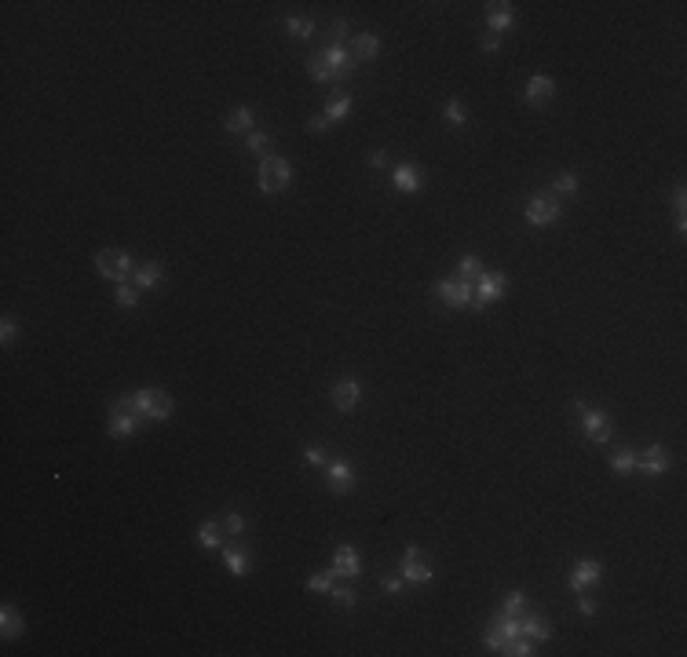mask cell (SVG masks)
<instances>
[{
    "label": "cell",
    "mask_w": 687,
    "mask_h": 657,
    "mask_svg": "<svg viewBox=\"0 0 687 657\" xmlns=\"http://www.w3.org/2000/svg\"><path fill=\"white\" fill-rule=\"evenodd\" d=\"M505 288H508V278L501 274V270H483V274L475 278V296L468 300V307L472 311H486L490 303H498L501 296H505Z\"/></svg>",
    "instance_id": "6da1fadb"
},
{
    "label": "cell",
    "mask_w": 687,
    "mask_h": 657,
    "mask_svg": "<svg viewBox=\"0 0 687 657\" xmlns=\"http://www.w3.org/2000/svg\"><path fill=\"white\" fill-rule=\"evenodd\" d=\"M293 183V168L285 157H263L260 161V190L263 194H282Z\"/></svg>",
    "instance_id": "7a4b0ae2"
},
{
    "label": "cell",
    "mask_w": 687,
    "mask_h": 657,
    "mask_svg": "<svg viewBox=\"0 0 687 657\" xmlns=\"http://www.w3.org/2000/svg\"><path fill=\"white\" fill-rule=\"evenodd\" d=\"M95 270H99L103 278H110V281H132L129 274H132V256L129 252H121V249H103L99 256H95Z\"/></svg>",
    "instance_id": "3957f363"
},
{
    "label": "cell",
    "mask_w": 687,
    "mask_h": 657,
    "mask_svg": "<svg viewBox=\"0 0 687 657\" xmlns=\"http://www.w3.org/2000/svg\"><path fill=\"white\" fill-rule=\"evenodd\" d=\"M512 635H519V614L498 610V614L490 617V628H486V635H483V643H486L490 650H501Z\"/></svg>",
    "instance_id": "277c9868"
},
{
    "label": "cell",
    "mask_w": 687,
    "mask_h": 657,
    "mask_svg": "<svg viewBox=\"0 0 687 657\" xmlns=\"http://www.w3.org/2000/svg\"><path fill=\"white\" fill-rule=\"evenodd\" d=\"M431 573H435L431 555L424 548H417V544H410V548L403 552V577L413 581V584H424V581H431Z\"/></svg>",
    "instance_id": "5b68a950"
},
{
    "label": "cell",
    "mask_w": 687,
    "mask_h": 657,
    "mask_svg": "<svg viewBox=\"0 0 687 657\" xmlns=\"http://www.w3.org/2000/svg\"><path fill=\"white\" fill-rule=\"evenodd\" d=\"M574 409H578V416H581V424H585V435H588V442H607V438H611V416H607L603 409H585L581 402L578 406H574Z\"/></svg>",
    "instance_id": "8992f818"
},
{
    "label": "cell",
    "mask_w": 687,
    "mask_h": 657,
    "mask_svg": "<svg viewBox=\"0 0 687 657\" xmlns=\"http://www.w3.org/2000/svg\"><path fill=\"white\" fill-rule=\"evenodd\" d=\"M559 216H563V205L549 194H537V198H530V205H526V219H530L534 227H549V223H556Z\"/></svg>",
    "instance_id": "52a82bcc"
},
{
    "label": "cell",
    "mask_w": 687,
    "mask_h": 657,
    "mask_svg": "<svg viewBox=\"0 0 687 657\" xmlns=\"http://www.w3.org/2000/svg\"><path fill=\"white\" fill-rule=\"evenodd\" d=\"M106 431H110V438H132L136 431H139V416H136V413H129V409H121V406L114 402V406H110Z\"/></svg>",
    "instance_id": "ba28073f"
},
{
    "label": "cell",
    "mask_w": 687,
    "mask_h": 657,
    "mask_svg": "<svg viewBox=\"0 0 687 657\" xmlns=\"http://www.w3.org/2000/svg\"><path fill=\"white\" fill-rule=\"evenodd\" d=\"M322 62H326V70H329L333 81H340V77H347L351 70H355V59H351V52H347L344 44H329L326 52H322Z\"/></svg>",
    "instance_id": "9c48e42d"
},
{
    "label": "cell",
    "mask_w": 687,
    "mask_h": 657,
    "mask_svg": "<svg viewBox=\"0 0 687 657\" xmlns=\"http://www.w3.org/2000/svg\"><path fill=\"white\" fill-rule=\"evenodd\" d=\"M439 300L446 303V307H468V300H472V285L468 281H461V278H446V281H439Z\"/></svg>",
    "instance_id": "30bf717a"
},
{
    "label": "cell",
    "mask_w": 687,
    "mask_h": 657,
    "mask_svg": "<svg viewBox=\"0 0 687 657\" xmlns=\"http://www.w3.org/2000/svg\"><path fill=\"white\" fill-rule=\"evenodd\" d=\"M600 577H603V570H600L596 559H578V563H574V570H570V588H574V591H585V588L600 584Z\"/></svg>",
    "instance_id": "8fae6325"
},
{
    "label": "cell",
    "mask_w": 687,
    "mask_h": 657,
    "mask_svg": "<svg viewBox=\"0 0 687 657\" xmlns=\"http://www.w3.org/2000/svg\"><path fill=\"white\" fill-rule=\"evenodd\" d=\"M359 394H362V387H359V380H351V376H344V380H337V383H333V391H329V398H333V406H337L340 413H347V409H355V406H359Z\"/></svg>",
    "instance_id": "7c38bea8"
},
{
    "label": "cell",
    "mask_w": 687,
    "mask_h": 657,
    "mask_svg": "<svg viewBox=\"0 0 687 657\" xmlns=\"http://www.w3.org/2000/svg\"><path fill=\"white\" fill-rule=\"evenodd\" d=\"M326 478H329L333 493H351V489H355V468H351L347 460H329Z\"/></svg>",
    "instance_id": "4fadbf2b"
},
{
    "label": "cell",
    "mask_w": 687,
    "mask_h": 657,
    "mask_svg": "<svg viewBox=\"0 0 687 657\" xmlns=\"http://www.w3.org/2000/svg\"><path fill=\"white\" fill-rule=\"evenodd\" d=\"M421 183H424V172L417 165H398L391 172V186L398 190V194H417Z\"/></svg>",
    "instance_id": "5bb4252c"
},
{
    "label": "cell",
    "mask_w": 687,
    "mask_h": 657,
    "mask_svg": "<svg viewBox=\"0 0 687 657\" xmlns=\"http://www.w3.org/2000/svg\"><path fill=\"white\" fill-rule=\"evenodd\" d=\"M333 573H337V577H359L362 573L359 552L351 548V544H340V548L333 552Z\"/></svg>",
    "instance_id": "9a60e30c"
},
{
    "label": "cell",
    "mask_w": 687,
    "mask_h": 657,
    "mask_svg": "<svg viewBox=\"0 0 687 657\" xmlns=\"http://www.w3.org/2000/svg\"><path fill=\"white\" fill-rule=\"evenodd\" d=\"M636 468L647 471V475H665L669 471V453L662 450V445H647L644 457H636Z\"/></svg>",
    "instance_id": "2e32d148"
},
{
    "label": "cell",
    "mask_w": 687,
    "mask_h": 657,
    "mask_svg": "<svg viewBox=\"0 0 687 657\" xmlns=\"http://www.w3.org/2000/svg\"><path fill=\"white\" fill-rule=\"evenodd\" d=\"M223 563H227V570H231L234 577H245V573L252 570L245 544H223Z\"/></svg>",
    "instance_id": "e0dca14e"
},
{
    "label": "cell",
    "mask_w": 687,
    "mask_h": 657,
    "mask_svg": "<svg viewBox=\"0 0 687 657\" xmlns=\"http://www.w3.org/2000/svg\"><path fill=\"white\" fill-rule=\"evenodd\" d=\"M351 59L355 62H366V59H377L380 55V40L373 37V34H359V37H351Z\"/></svg>",
    "instance_id": "ac0fdd59"
},
{
    "label": "cell",
    "mask_w": 687,
    "mask_h": 657,
    "mask_svg": "<svg viewBox=\"0 0 687 657\" xmlns=\"http://www.w3.org/2000/svg\"><path fill=\"white\" fill-rule=\"evenodd\" d=\"M552 95H556L552 77H530V84H526V99H530L534 106H549Z\"/></svg>",
    "instance_id": "d6986e66"
},
{
    "label": "cell",
    "mask_w": 687,
    "mask_h": 657,
    "mask_svg": "<svg viewBox=\"0 0 687 657\" xmlns=\"http://www.w3.org/2000/svg\"><path fill=\"white\" fill-rule=\"evenodd\" d=\"M519 632L526 639H549L552 635V624H549V617H541V614H523L519 617Z\"/></svg>",
    "instance_id": "ffe728a7"
},
{
    "label": "cell",
    "mask_w": 687,
    "mask_h": 657,
    "mask_svg": "<svg viewBox=\"0 0 687 657\" xmlns=\"http://www.w3.org/2000/svg\"><path fill=\"white\" fill-rule=\"evenodd\" d=\"M486 22H490V34H501V29H508L516 22V11H512V4H490L486 8Z\"/></svg>",
    "instance_id": "44dd1931"
},
{
    "label": "cell",
    "mask_w": 687,
    "mask_h": 657,
    "mask_svg": "<svg viewBox=\"0 0 687 657\" xmlns=\"http://www.w3.org/2000/svg\"><path fill=\"white\" fill-rule=\"evenodd\" d=\"M172 398L165 394V391H150V406H147V420H168V416H172Z\"/></svg>",
    "instance_id": "7402d4cb"
},
{
    "label": "cell",
    "mask_w": 687,
    "mask_h": 657,
    "mask_svg": "<svg viewBox=\"0 0 687 657\" xmlns=\"http://www.w3.org/2000/svg\"><path fill=\"white\" fill-rule=\"evenodd\" d=\"M252 124H256V117H252V110L249 106H238V110H231V114H227V121H223V128H227V132H252Z\"/></svg>",
    "instance_id": "603a6c76"
},
{
    "label": "cell",
    "mask_w": 687,
    "mask_h": 657,
    "mask_svg": "<svg viewBox=\"0 0 687 657\" xmlns=\"http://www.w3.org/2000/svg\"><path fill=\"white\" fill-rule=\"evenodd\" d=\"M161 274H165V267H161V263H143V267L136 270V274H132V285L143 293V288H154L157 281H161Z\"/></svg>",
    "instance_id": "cb8c5ba5"
},
{
    "label": "cell",
    "mask_w": 687,
    "mask_h": 657,
    "mask_svg": "<svg viewBox=\"0 0 687 657\" xmlns=\"http://www.w3.org/2000/svg\"><path fill=\"white\" fill-rule=\"evenodd\" d=\"M0 628H4V639H15V635H22L26 621L19 617V610H15V606H4V610H0Z\"/></svg>",
    "instance_id": "d4e9b609"
},
{
    "label": "cell",
    "mask_w": 687,
    "mask_h": 657,
    "mask_svg": "<svg viewBox=\"0 0 687 657\" xmlns=\"http://www.w3.org/2000/svg\"><path fill=\"white\" fill-rule=\"evenodd\" d=\"M347 114H351V95H347V91H333V99H329V106H326L329 124H333V121H344Z\"/></svg>",
    "instance_id": "484cf974"
},
{
    "label": "cell",
    "mask_w": 687,
    "mask_h": 657,
    "mask_svg": "<svg viewBox=\"0 0 687 657\" xmlns=\"http://www.w3.org/2000/svg\"><path fill=\"white\" fill-rule=\"evenodd\" d=\"M198 540H201V548H223V530H219V519H209V522H201V530H198Z\"/></svg>",
    "instance_id": "4316f807"
},
{
    "label": "cell",
    "mask_w": 687,
    "mask_h": 657,
    "mask_svg": "<svg viewBox=\"0 0 687 657\" xmlns=\"http://www.w3.org/2000/svg\"><path fill=\"white\" fill-rule=\"evenodd\" d=\"M501 654H508V657H530L534 654V639H526L523 632L519 635H512L508 643L501 647Z\"/></svg>",
    "instance_id": "83f0119b"
},
{
    "label": "cell",
    "mask_w": 687,
    "mask_h": 657,
    "mask_svg": "<svg viewBox=\"0 0 687 657\" xmlns=\"http://www.w3.org/2000/svg\"><path fill=\"white\" fill-rule=\"evenodd\" d=\"M611 471H614V475L636 471V453H632V450H618V453L611 457Z\"/></svg>",
    "instance_id": "f1b7e54d"
},
{
    "label": "cell",
    "mask_w": 687,
    "mask_h": 657,
    "mask_svg": "<svg viewBox=\"0 0 687 657\" xmlns=\"http://www.w3.org/2000/svg\"><path fill=\"white\" fill-rule=\"evenodd\" d=\"M483 274V260L479 256H461V263H457V278L461 281H468V278H479Z\"/></svg>",
    "instance_id": "f546056e"
},
{
    "label": "cell",
    "mask_w": 687,
    "mask_h": 657,
    "mask_svg": "<svg viewBox=\"0 0 687 657\" xmlns=\"http://www.w3.org/2000/svg\"><path fill=\"white\" fill-rule=\"evenodd\" d=\"M219 530H223V537H227V540H238V537H242V530H245V522H242V515H234V511H231V515L219 519Z\"/></svg>",
    "instance_id": "4dcf8cb0"
},
{
    "label": "cell",
    "mask_w": 687,
    "mask_h": 657,
    "mask_svg": "<svg viewBox=\"0 0 687 657\" xmlns=\"http://www.w3.org/2000/svg\"><path fill=\"white\" fill-rule=\"evenodd\" d=\"M329 596H333V603H337L340 606V610H351V606H355V588H347V584H333L329 588Z\"/></svg>",
    "instance_id": "1f68e13d"
},
{
    "label": "cell",
    "mask_w": 687,
    "mask_h": 657,
    "mask_svg": "<svg viewBox=\"0 0 687 657\" xmlns=\"http://www.w3.org/2000/svg\"><path fill=\"white\" fill-rule=\"evenodd\" d=\"M114 300H117V307H136V303H139V288H136L132 281H121L117 293H114Z\"/></svg>",
    "instance_id": "d6a6232c"
},
{
    "label": "cell",
    "mask_w": 687,
    "mask_h": 657,
    "mask_svg": "<svg viewBox=\"0 0 687 657\" xmlns=\"http://www.w3.org/2000/svg\"><path fill=\"white\" fill-rule=\"evenodd\" d=\"M308 73H311V81H318V84H333V77H329V70H326L322 55H311V59H308Z\"/></svg>",
    "instance_id": "836d02e7"
},
{
    "label": "cell",
    "mask_w": 687,
    "mask_h": 657,
    "mask_svg": "<svg viewBox=\"0 0 687 657\" xmlns=\"http://www.w3.org/2000/svg\"><path fill=\"white\" fill-rule=\"evenodd\" d=\"M333 581H337V573H311L308 577V591H322V596H329V588H333Z\"/></svg>",
    "instance_id": "e575fe53"
},
{
    "label": "cell",
    "mask_w": 687,
    "mask_h": 657,
    "mask_svg": "<svg viewBox=\"0 0 687 657\" xmlns=\"http://www.w3.org/2000/svg\"><path fill=\"white\" fill-rule=\"evenodd\" d=\"M245 150H249V154H267V150H270V139H267L263 132H249V135H245Z\"/></svg>",
    "instance_id": "d590c367"
},
{
    "label": "cell",
    "mask_w": 687,
    "mask_h": 657,
    "mask_svg": "<svg viewBox=\"0 0 687 657\" xmlns=\"http://www.w3.org/2000/svg\"><path fill=\"white\" fill-rule=\"evenodd\" d=\"M501 610H505V614H523V610H526V596H523V591H508Z\"/></svg>",
    "instance_id": "8d00e7d4"
},
{
    "label": "cell",
    "mask_w": 687,
    "mask_h": 657,
    "mask_svg": "<svg viewBox=\"0 0 687 657\" xmlns=\"http://www.w3.org/2000/svg\"><path fill=\"white\" fill-rule=\"evenodd\" d=\"M552 190H556V194H574V190H578V175H574V172H563V175H559V179L552 183Z\"/></svg>",
    "instance_id": "74e56055"
},
{
    "label": "cell",
    "mask_w": 687,
    "mask_h": 657,
    "mask_svg": "<svg viewBox=\"0 0 687 657\" xmlns=\"http://www.w3.org/2000/svg\"><path fill=\"white\" fill-rule=\"evenodd\" d=\"M285 29H289V34H296V37H311V34H314V26H311L308 19H289V22H285Z\"/></svg>",
    "instance_id": "f35d334b"
},
{
    "label": "cell",
    "mask_w": 687,
    "mask_h": 657,
    "mask_svg": "<svg viewBox=\"0 0 687 657\" xmlns=\"http://www.w3.org/2000/svg\"><path fill=\"white\" fill-rule=\"evenodd\" d=\"M446 117H450L454 124H465V121H468V110L454 99V103H446Z\"/></svg>",
    "instance_id": "ab89813d"
},
{
    "label": "cell",
    "mask_w": 687,
    "mask_h": 657,
    "mask_svg": "<svg viewBox=\"0 0 687 657\" xmlns=\"http://www.w3.org/2000/svg\"><path fill=\"white\" fill-rule=\"evenodd\" d=\"M15 336H19V325H15L11 318H4V322H0V340H4V344H11Z\"/></svg>",
    "instance_id": "60d3db41"
},
{
    "label": "cell",
    "mask_w": 687,
    "mask_h": 657,
    "mask_svg": "<svg viewBox=\"0 0 687 657\" xmlns=\"http://www.w3.org/2000/svg\"><path fill=\"white\" fill-rule=\"evenodd\" d=\"M380 588H384V596H398V591H403V581H398V577H384Z\"/></svg>",
    "instance_id": "b9f144b4"
},
{
    "label": "cell",
    "mask_w": 687,
    "mask_h": 657,
    "mask_svg": "<svg viewBox=\"0 0 687 657\" xmlns=\"http://www.w3.org/2000/svg\"><path fill=\"white\" fill-rule=\"evenodd\" d=\"M326 128H329V117L326 114H318V117L308 121V132H326Z\"/></svg>",
    "instance_id": "7bdbcfd3"
},
{
    "label": "cell",
    "mask_w": 687,
    "mask_h": 657,
    "mask_svg": "<svg viewBox=\"0 0 687 657\" xmlns=\"http://www.w3.org/2000/svg\"><path fill=\"white\" fill-rule=\"evenodd\" d=\"M578 610H581L585 617H593V614H596V603H593V599H585L581 591H578Z\"/></svg>",
    "instance_id": "ee69618b"
},
{
    "label": "cell",
    "mask_w": 687,
    "mask_h": 657,
    "mask_svg": "<svg viewBox=\"0 0 687 657\" xmlns=\"http://www.w3.org/2000/svg\"><path fill=\"white\" fill-rule=\"evenodd\" d=\"M303 457H308L311 464H326V453L318 450V445H308V450H303Z\"/></svg>",
    "instance_id": "f6af8a7d"
},
{
    "label": "cell",
    "mask_w": 687,
    "mask_h": 657,
    "mask_svg": "<svg viewBox=\"0 0 687 657\" xmlns=\"http://www.w3.org/2000/svg\"><path fill=\"white\" fill-rule=\"evenodd\" d=\"M498 47H501L498 34H486V37H483V52H498Z\"/></svg>",
    "instance_id": "bcb514c9"
},
{
    "label": "cell",
    "mask_w": 687,
    "mask_h": 657,
    "mask_svg": "<svg viewBox=\"0 0 687 657\" xmlns=\"http://www.w3.org/2000/svg\"><path fill=\"white\" fill-rule=\"evenodd\" d=\"M384 161H388V154H384V150H373V154H370V165H373V168H380Z\"/></svg>",
    "instance_id": "7dc6e473"
},
{
    "label": "cell",
    "mask_w": 687,
    "mask_h": 657,
    "mask_svg": "<svg viewBox=\"0 0 687 657\" xmlns=\"http://www.w3.org/2000/svg\"><path fill=\"white\" fill-rule=\"evenodd\" d=\"M673 205H677V212H684V208H687V194H684V186L673 194Z\"/></svg>",
    "instance_id": "c3c4849f"
},
{
    "label": "cell",
    "mask_w": 687,
    "mask_h": 657,
    "mask_svg": "<svg viewBox=\"0 0 687 657\" xmlns=\"http://www.w3.org/2000/svg\"><path fill=\"white\" fill-rule=\"evenodd\" d=\"M333 37L340 44V37H347V22H333Z\"/></svg>",
    "instance_id": "681fc988"
}]
</instances>
